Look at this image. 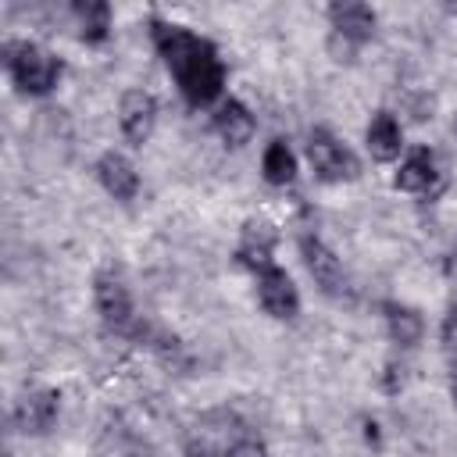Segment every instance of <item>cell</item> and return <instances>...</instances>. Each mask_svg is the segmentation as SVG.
I'll list each match as a JSON object with an SVG mask.
<instances>
[{
  "label": "cell",
  "mask_w": 457,
  "mask_h": 457,
  "mask_svg": "<svg viewBox=\"0 0 457 457\" xmlns=\"http://www.w3.org/2000/svg\"><path fill=\"white\" fill-rule=\"evenodd\" d=\"M96 175H100L104 189H107L114 200H132V196H136L139 179H136V168H132L121 154H104L100 164H96Z\"/></svg>",
  "instance_id": "cell-8"
},
{
  "label": "cell",
  "mask_w": 457,
  "mask_h": 457,
  "mask_svg": "<svg viewBox=\"0 0 457 457\" xmlns=\"http://www.w3.org/2000/svg\"><path fill=\"white\" fill-rule=\"evenodd\" d=\"M293 171H296V161H293L289 146H286L282 139H275V143L264 150V179H268L271 186H286V182L293 179Z\"/></svg>",
  "instance_id": "cell-16"
},
{
  "label": "cell",
  "mask_w": 457,
  "mask_h": 457,
  "mask_svg": "<svg viewBox=\"0 0 457 457\" xmlns=\"http://www.w3.org/2000/svg\"><path fill=\"white\" fill-rule=\"evenodd\" d=\"M7 54H11V57H7L11 75H14V82H18L25 93H46V89L57 82V75H61L57 57H50L46 50H39V46H32V43L11 46Z\"/></svg>",
  "instance_id": "cell-2"
},
{
  "label": "cell",
  "mask_w": 457,
  "mask_h": 457,
  "mask_svg": "<svg viewBox=\"0 0 457 457\" xmlns=\"http://www.w3.org/2000/svg\"><path fill=\"white\" fill-rule=\"evenodd\" d=\"M186 457H218V453H214V446H211V443H189Z\"/></svg>",
  "instance_id": "cell-21"
},
{
  "label": "cell",
  "mask_w": 457,
  "mask_h": 457,
  "mask_svg": "<svg viewBox=\"0 0 457 457\" xmlns=\"http://www.w3.org/2000/svg\"><path fill=\"white\" fill-rule=\"evenodd\" d=\"M332 54H336V61H350L353 57V43L350 39H343V36H332Z\"/></svg>",
  "instance_id": "cell-20"
},
{
  "label": "cell",
  "mask_w": 457,
  "mask_h": 457,
  "mask_svg": "<svg viewBox=\"0 0 457 457\" xmlns=\"http://www.w3.org/2000/svg\"><path fill=\"white\" fill-rule=\"evenodd\" d=\"M328 14H332V25H336V36H343L350 43L368 39L371 29H375V14L364 4H336Z\"/></svg>",
  "instance_id": "cell-11"
},
{
  "label": "cell",
  "mask_w": 457,
  "mask_h": 457,
  "mask_svg": "<svg viewBox=\"0 0 457 457\" xmlns=\"http://www.w3.org/2000/svg\"><path fill=\"white\" fill-rule=\"evenodd\" d=\"M257 296H261L264 311L275 314V318H293V314H296V303H300V300H296V286H293L289 275L278 271L275 264L257 275Z\"/></svg>",
  "instance_id": "cell-4"
},
{
  "label": "cell",
  "mask_w": 457,
  "mask_h": 457,
  "mask_svg": "<svg viewBox=\"0 0 457 457\" xmlns=\"http://www.w3.org/2000/svg\"><path fill=\"white\" fill-rule=\"evenodd\" d=\"M79 21H82V36L86 39H100L107 32V4H82L79 7Z\"/></svg>",
  "instance_id": "cell-17"
},
{
  "label": "cell",
  "mask_w": 457,
  "mask_h": 457,
  "mask_svg": "<svg viewBox=\"0 0 457 457\" xmlns=\"http://www.w3.org/2000/svg\"><path fill=\"white\" fill-rule=\"evenodd\" d=\"M453 403H457V378H453Z\"/></svg>",
  "instance_id": "cell-23"
},
{
  "label": "cell",
  "mask_w": 457,
  "mask_h": 457,
  "mask_svg": "<svg viewBox=\"0 0 457 457\" xmlns=\"http://www.w3.org/2000/svg\"><path fill=\"white\" fill-rule=\"evenodd\" d=\"M443 350H446V361L457 368V307L443 321Z\"/></svg>",
  "instance_id": "cell-18"
},
{
  "label": "cell",
  "mask_w": 457,
  "mask_h": 457,
  "mask_svg": "<svg viewBox=\"0 0 457 457\" xmlns=\"http://www.w3.org/2000/svg\"><path fill=\"white\" fill-rule=\"evenodd\" d=\"M271 246H275V228L268 221H246L243 225V246H239L243 264H250L257 271L271 268Z\"/></svg>",
  "instance_id": "cell-9"
},
{
  "label": "cell",
  "mask_w": 457,
  "mask_h": 457,
  "mask_svg": "<svg viewBox=\"0 0 457 457\" xmlns=\"http://www.w3.org/2000/svg\"><path fill=\"white\" fill-rule=\"evenodd\" d=\"M157 46L168 61V68L175 71L182 93L193 104H211L221 93V64L211 50V43H204L200 36L179 29V25H157Z\"/></svg>",
  "instance_id": "cell-1"
},
{
  "label": "cell",
  "mask_w": 457,
  "mask_h": 457,
  "mask_svg": "<svg viewBox=\"0 0 457 457\" xmlns=\"http://www.w3.org/2000/svg\"><path fill=\"white\" fill-rule=\"evenodd\" d=\"M307 157H311L314 171H318L325 182H343V179H353V175H357L353 154H350L343 143H336L328 132H314V136H311Z\"/></svg>",
  "instance_id": "cell-3"
},
{
  "label": "cell",
  "mask_w": 457,
  "mask_h": 457,
  "mask_svg": "<svg viewBox=\"0 0 457 457\" xmlns=\"http://www.w3.org/2000/svg\"><path fill=\"white\" fill-rule=\"evenodd\" d=\"M403 139H400V125L393 121V114H375L368 125V150L375 161H393L400 154Z\"/></svg>",
  "instance_id": "cell-12"
},
{
  "label": "cell",
  "mask_w": 457,
  "mask_h": 457,
  "mask_svg": "<svg viewBox=\"0 0 457 457\" xmlns=\"http://www.w3.org/2000/svg\"><path fill=\"white\" fill-rule=\"evenodd\" d=\"M450 275H457V246H453V253H450Z\"/></svg>",
  "instance_id": "cell-22"
},
{
  "label": "cell",
  "mask_w": 457,
  "mask_h": 457,
  "mask_svg": "<svg viewBox=\"0 0 457 457\" xmlns=\"http://www.w3.org/2000/svg\"><path fill=\"white\" fill-rule=\"evenodd\" d=\"M93 293H96L100 314H104L114 328H125V325L132 321V300H129V289L121 286V278H114V275H96Z\"/></svg>",
  "instance_id": "cell-7"
},
{
  "label": "cell",
  "mask_w": 457,
  "mask_h": 457,
  "mask_svg": "<svg viewBox=\"0 0 457 457\" xmlns=\"http://www.w3.org/2000/svg\"><path fill=\"white\" fill-rule=\"evenodd\" d=\"M54 414H57V396L54 393H46V389L43 393H29L14 407V425L21 432H43V428H50Z\"/></svg>",
  "instance_id": "cell-10"
},
{
  "label": "cell",
  "mask_w": 457,
  "mask_h": 457,
  "mask_svg": "<svg viewBox=\"0 0 457 457\" xmlns=\"http://www.w3.org/2000/svg\"><path fill=\"white\" fill-rule=\"evenodd\" d=\"M228 457H268V453H264V446L257 439H236L228 446Z\"/></svg>",
  "instance_id": "cell-19"
},
{
  "label": "cell",
  "mask_w": 457,
  "mask_h": 457,
  "mask_svg": "<svg viewBox=\"0 0 457 457\" xmlns=\"http://www.w3.org/2000/svg\"><path fill=\"white\" fill-rule=\"evenodd\" d=\"M453 129H457V118H453Z\"/></svg>",
  "instance_id": "cell-24"
},
{
  "label": "cell",
  "mask_w": 457,
  "mask_h": 457,
  "mask_svg": "<svg viewBox=\"0 0 457 457\" xmlns=\"http://www.w3.org/2000/svg\"><path fill=\"white\" fill-rule=\"evenodd\" d=\"M214 125H218L221 139L232 143V146H243V143L253 136V118H250V111H246L243 104H236V100H228V104L218 107Z\"/></svg>",
  "instance_id": "cell-13"
},
{
  "label": "cell",
  "mask_w": 457,
  "mask_h": 457,
  "mask_svg": "<svg viewBox=\"0 0 457 457\" xmlns=\"http://www.w3.org/2000/svg\"><path fill=\"white\" fill-rule=\"evenodd\" d=\"M154 118H157V104H154L150 93H139V89L125 93V100H121V132H125L129 143H136V146L146 143V136L154 132Z\"/></svg>",
  "instance_id": "cell-6"
},
{
  "label": "cell",
  "mask_w": 457,
  "mask_h": 457,
  "mask_svg": "<svg viewBox=\"0 0 457 457\" xmlns=\"http://www.w3.org/2000/svg\"><path fill=\"white\" fill-rule=\"evenodd\" d=\"M303 264L311 271V278L325 289V293H343L346 289V275H343V264L339 257L321 243V239H303Z\"/></svg>",
  "instance_id": "cell-5"
},
{
  "label": "cell",
  "mask_w": 457,
  "mask_h": 457,
  "mask_svg": "<svg viewBox=\"0 0 457 457\" xmlns=\"http://www.w3.org/2000/svg\"><path fill=\"white\" fill-rule=\"evenodd\" d=\"M386 321H389V336H393L400 346H414V343L421 339V332H425L418 311H411V307H389Z\"/></svg>",
  "instance_id": "cell-15"
},
{
  "label": "cell",
  "mask_w": 457,
  "mask_h": 457,
  "mask_svg": "<svg viewBox=\"0 0 457 457\" xmlns=\"http://www.w3.org/2000/svg\"><path fill=\"white\" fill-rule=\"evenodd\" d=\"M432 175H436V168H432V154H428V150H414V154L400 164V171H396V186L407 189V193H421V189H428Z\"/></svg>",
  "instance_id": "cell-14"
}]
</instances>
